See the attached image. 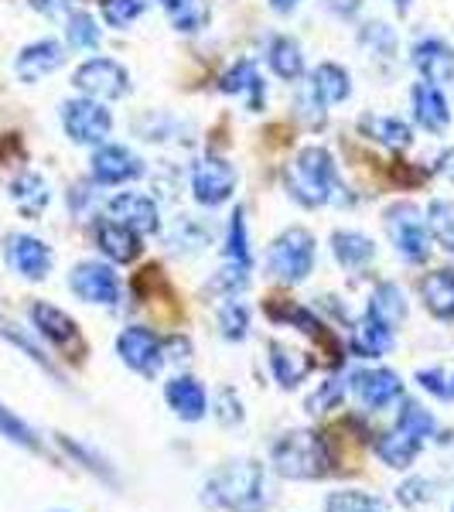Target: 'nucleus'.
<instances>
[{"label":"nucleus","instance_id":"obj_41","mask_svg":"<svg viewBox=\"0 0 454 512\" xmlns=\"http://www.w3.org/2000/svg\"><path fill=\"white\" fill-rule=\"evenodd\" d=\"M168 14H171V21H175L178 31H198L205 24V11L195 4V0H181L175 11H168Z\"/></svg>","mask_w":454,"mask_h":512},{"label":"nucleus","instance_id":"obj_49","mask_svg":"<svg viewBox=\"0 0 454 512\" xmlns=\"http://www.w3.org/2000/svg\"><path fill=\"white\" fill-rule=\"evenodd\" d=\"M297 4H301V0H270V7H274V11H280V14L294 11Z\"/></svg>","mask_w":454,"mask_h":512},{"label":"nucleus","instance_id":"obj_43","mask_svg":"<svg viewBox=\"0 0 454 512\" xmlns=\"http://www.w3.org/2000/svg\"><path fill=\"white\" fill-rule=\"evenodd\" d=\"M417 379H420V386H424L427 393H434V396H444V400H448V396H451L448 376H444L441 369H420V373H417Z\"/></svg>","mask_w":454,"mask_h":512},{"label":"nucleus","instance_id":"obj_33","mask_svg":"<svg viewBox=\"0 0 454 512\" xmlns=\"http://www.w3.org/2000/svg\"><path fill=\"white\" fill-rule=\"evenodd\" d=\"M396 431L407 434V437H414L417 444H424L427 437L434 434V417L427 414V410L420 407V403H403L400 417H396Z\"/></svg>","mask_w":454,"mask_h":512},{"label":"nucleus","instance_id":"obj_5","mask_svg":"<svg viewBox=\"0 0 454 512\" xmlns=\"http://www.w3.org/2000/svg\"><path fill=\"white\" fill-rule=\"evenodd\" d=\"M270 270L287 280V284H297V280H304L311 274V267H315V236L308 233V229H287L284 236L274 239V246H270Z\"/></svg>","mask_w":454,"mask_h":512},{"label":"nucleus","instance_id":"obj_27","mask_svg":"<svg viewBox=\"0 0 454 512\" xmlns=\"http://www.w3.org/2000/svg\"><path fill=\"white\" fill-rule=\"evenodd\" d=\"M11 198H14V205H18L24 216L35 219V216H41V212H45V205H48V185L41 181V175L28 171V175L14 178Z\"/></svg>","mask_w":454,"mask_h":512},{"label":"nucleus","instance_id":"obj_6","mask_svg":"<svg viewBox=\"0 0 454 512\" xmlns=\"http://www.w3.org/2000/svg\"><path fill=\"white\" fill-rule=\"evenodd\" d=\"M62 127L76 144H103L110 137V113L99 106V99H72L62 106Z\"/></svg>","mask_w":454,"mask_h":512},{"label":"nucleus","instance_id":"obj_16","mask_svg":"<svg viewBox=\"0 0 454 512\" xmlns=\"http://www.w3.org/2000/svg\"><path fill=\"white\" fill-rule=\"evenodd\" d=\"M356 396L366 403L369 410H383L390 407L396 396L403 393L400 376L390 373V369H366V373H356Z\"/></svg>","mask_w":454,"mask_h":512},{"label":"nucleus","instance_id":"obj_13","mask_svg":"<svg viewBox=\"0 0 454 512\" xmlns=\"http://www.w3.org/2000/svg\"><path fill=\"white\" fill-rule=\"evenodd\" d=\"M140 175H144V164L127 147L106 144L93 154V178L99 185H123V181H134Z\"/></svg>","mask_w":454,"mask_h":512},{"label":"nucleus","instance_id":"obj_35","mask_svg":"<svg viewBox=\"0 0 454 512\" xmlns=\"http://www.w3.org/2000/svg\"><path fill=\"white\" fill-rule=\"evenodd\" d=\"M325 509L328 512H386L383 502L366 492H332L325 502Z\"/></svg>","mask_w":454,"mask_h":512},{"label":"nucleus","instance_id":"obj_20","mask_svg":"<svg viewBox=\"0 0 454 512\" xmlns=\"http://www.w3.org/2000/svg\"><path fill=\"white\" fill-rule=\"evenodd\" d=\"M31 321H35V328L41 335L48 338V342H55L59 349H65V345H72L79 338L76 332V321H72L65 311H59L55 304H45V301H38V304H31Z\"/></svg>","mask_w":454,"mask_h":512},{"label":"nucleus","instance_id":"obj_39","mask_svg":"<svg viewBox=\"0 0 454 512\" xmlns=\"http://www.w3.org/2000/svg\"><path fill=\"white\" fill-rule=\"evenodd\" d=\"M226 256L233 263H250V246H246V219L243 212H233L229 219V239H226Z\"/></svg>","mask_w":454,"mask_h":512},{"label":"nucleus","instance_id":"obj_28","mask_svg":"<svg viewBox=\"0 0 454 512\" xmlns=\"http://www.w3.org/2000/svg\"><path fill=\"white\" fill-rule=\"evenodd\" d=\"M332 250H335V260L342 263V267L359 270L376 256V243L362 233H335Z\"/></svg>","mask_w":454,"mask_h":512},{"label":"nucleus","instance_id":"obj_29","mask_svg":"<svg viewBox=\"0 0 454 512\" xmlns=\"http://www.w3.org/2000/svg\"><path fill=\"white\" fill-rule=\"evenodd\" d=\"M369 315L379 318L383 325L396 328L403 318H407V297L396 284H379L373 291V301H369Z\"/></svg>","mask_w":454,"mask_h":512},{"label":"nucleus","instance_id":"obj_50","mask_svg":"<svg viewBox=\"0 0 454 512\" xmlns=\"http://www.w3.org/2000/svg\"><path fill=\"white\" fill-rule=\"evenodd\" d=\"M393 4H396V11H407V7H410V0H393Z\"/></svg>","mask_w":454,"mask_h":512},{"label":"nucleus","instance_id":"obj_7","mask_svg":"<svg viewBox=\"0 0 454 512\" xmlns=\"http://www.w3.org/2000/svg\"><path fill=\"white\" fill-rule=\"evenodd\" d=\"M236 188V168L229 161L222 158H202L192 168V192H195V202L198 205H209V209H216V205L229 202V195H233Z\"/></svg>","mask_w":454,"mask_h":512},{"label":"nucleus","instance_id":"obj_18","mask_svg":"<svg viewBox=\"0 0 454 512\" xmlns=\"http://www.w3.org/2000/svg\"><path fill=\"white\" fill-rule=\"evenodd\" d=\"M414 117L420 127L434 130V134H441V130L451 123L448 99H444L441 89L431 86V82H417L414 86Z\"/></svg>","mask_w":454,"mask_h":512},{"label":"nucleus","instance_id":"obj_17","mask_svg":"<svg viewBox=\"0 0 454 512\" xmlns=\"http://www.w3.org/2000/svg\"><path fill=\"white\" fill-rule=\"evenodd\" d=\"M96 243L99 250H103L110 260L117 263H130L140 256V236L134 233V229H127L123 222L117 219H103L96 226Z\"/></svg>","mask_w":454,"mask_h":512},{"label":"nucleus","instance_id":"obj_46","mask_svg":"<svg viewBox=\"0 0 454 512\" xmlns=\"http://www.w3.org/2000/svg\"><path fill=\"white\" fill-rule=\"evenodd\" d=\"M31 7L38 14H45V18H59V14L72 11V0H31Z\"/></svg>","mask_w":454,"mask_h":512},{"label":"nucleus","instance_id":"obj_34","mask_svg":"<svg viewBox=\"0 0 454 512\" xmlns=\"http://www.w3.org/2000/svg\"><path fill=\"white\" fill-rule=\"evenodd\" d=\"M65 38H69L72 48H96L99 45V28H96L93 14L72 11L69 24H65Z\"/></svg>","mask_w":454,"mask_h":512},{"label":"nucleus","instance_id":"obj_51","mask_svg":"<svg viewBox=\"0 0 454 512\" xmlns=\"http://www.w3.org/2000/svg\"><path fill=\"white\" fill-rule=\"evenodd\" d=\"M161 4H164V7H168V11H175V7L181 4V0H161Z\"/></svg>","mask_w":454,"mask_h":512},{"label":"nucleus","instance_id":"obj_36","mask_svg":"<svg viewBox=\"0 0 454 512\" xmlns=\"http://www.w3.org/2000/svg\"><path fill=\"white\" fill-rule=\"evenodd\" d=\"M250 284V263H233L229 260V267H222L216 277H212L209 291L212 294H236L243 291V287Z\"/></svg>","mask_w":454,"mask_h":512},{"label":"nucleus","instance_id":"obj_3","mask_svg":"<svg viewBox=\"0 0 454 512\" xmlns=\"http://www.w3.org/2000/svg\"><path fill=\"white\" fill-rule=\"evenodd\" d=\"M274 468L284 478H325L332 454L325 437L315 431H291L274 444Z\"/></svg>","mask_w":454,"mask_h":512},{"label":"nucleus","instance_id":"obj_48","mask_svg":"<svg viewBox=\"0 0 454 512\" xmlns=\"http://www.w3.org/2000/svg\"><path fill=\"white\" fill-rule=\"evenodd\" d=\"M437 171H441L444 178L454 181V151H444L441 154V161H437Z\"/></svg>","mask_w":454,"mask_h":512},{"label":"nucleus","instance_id":"obj_10","mask_svg":"<svg viewBox=\"0 0 454 512\" xmlns=\"http://www.w3.org/2000/svg\"><path fill=\"white\" fill-rule=\"evenodd\" d=\"M117 352H120V359L127 362L130 369H137V373H144V376H154L161 369V362H164L161 338L154 335L151 328H140V325L120 332Z\"/></svg>","mask_w":454,"mask_h":512},{"label":"nucleus","instance_id":"obj_2","mask_svg":"<svg viewBox=\"0 0 454 512\" xmlns=\"http://www.w3.org/2000/svg\"><path fill=\"white\" fill-rule=\"evenodd\" d=\"M205 492L216 506L229 512H263L270 502L267 475L257 461H233V465L219 468Z\"/></svg>","mask_w":454,"mask_h":512},{"label":"nucleus","instance_id":"obj_19","mask_svg":"<svg viewBox=\"0 0 454 512\" xmlns=\"http://www.w3.org/2000/svg\"><path fill=\"white\" fill-rule=\"evenodd\" d=\"M164 396H168L171 410H175L181 420H202L205 417V407H209L202 383H198V379H192V376H175L168 383V390H164Z\"/></svg>","mask_w":454,"mask_h":512},{"label":"nucleus","instance_id":"obj_37","mask_svg":"<svg viewBox=\"0 0 454 512\" xmlns=\"http://www.w3.org/2000/svg\"><path fill=\"white\" fill-rule=\"evenodd\" d=\"M219 328H222V335H226L229 342H243L246 328H250V311H246L239 301H229L226 308H222V315H219Z\"/></svg>","mask_w":454,"mask_h":512},{"label":"nucleus","instance_id":"obj_44","mask_svg":"<svg viewBox=\"0 0 454 512\" xmlns=\"http://www.w3.org/2000/svg\"><path fill=\"white\" fill-rule=\"evenodd\" d=\"M243 420V407H239L236 393L233 390H222L219 393V424H239Z\"/></svg>","mask_w":454,"mask_h":512},{"label":"nucleus","instance_id":"obj_9","mask_svg":"<svg viewBox=\"0 0 454 512\" xmlns=\"http://www.w3.org/2000/svg\"><path fill=\"white\" fill-rule=\"evenodd\" d=\"M69 287L72 294L82 297L86 304H117L120 301V277L113 274L106 263H96V260H86L72 270L69 277Z\"/></svg>","mask_w":454,"mask_h":512},{"label":"nucleus","instance_id":"obj_32","mask_svg":"<svg viewBox=\"0 0 454 512\" xmlns=\"http://www.w3.org/2000/svg\"><path fill=\"white\" fill-rule=\"evenodd\" d=\"M427 229H431V236L454 256V202L437 198V202L427 205Z\"/></svg>","mask_w":454,"mask_h":512},{"label":"nucleus","instance_id":"obj_45","mask_svg":"<svg viewBox=\"0 0 454 512\" xmlns=\"http://www.w3.org/2000/svg\"><path fill=\"white\" fill-rule=\"evenodd\" d=\"M0 335H4V338H11L14 345H21V349L28 352L31 359H35V362H41V366H48V359H45V355H41V352L35 349V345L28 342V338H24V335L18 332V325H11V321H4V318H0Z\"/></svg>","mask_w":454,"mask_h":512},{"label":"nucleus","instance_id":"obj_52","mask_svg":"<svg viewBox=\"0 0 454 512\" xmlns=\"http://www.w3.org/2000/svg\"><path fill=\"white\" fill-rule=\"evenodd\" d=\"M451 396H454V379H451Z\"/></svg>","mask_w":454,"mask_h":512},{"label":"nucleus","instance_id":"obj_8","mask_svg":"<svg viewBox=\"0 0 454 512\" xmlns=\"http://www.w3.org/2000/svg\"><path fill=\"white\" fill-rule=\"evenodd\" d=\"M72 82H76L89 99H120L127 93L130 76H127V69L113 59H89L76 69V79Z\"/></svg>","mask_w":454,"mask_h":512},{"label":"nucleus","instance_id":"obj_21","mask_svg":"<svg viewBox=\"0 0 454 512\" xmlns=\"http://www.w3.org/2000/svg\"><path fill=\"white\" fill-rule=\"evenodd\" d=\"M270 369H274L277 383L291 390V386H297L304 376L311 373V369H315V362H311V355L297 352V349H291V345L270 342Z\"/></svg>","mask_w":454,"mask_h":512},{"label":"nucleus","instance_id":"obj_24","mask_svg":"<svg viewBox=\"0 0 454 512\" xmlns=\"http://www.w3.org/2000/svg\"><path fill=\"white\" fill-rule=\"evenodd\" d=\"M420 294H424V304L431 308V315L454 321V274L451 270H434V274H427L424 284H420Z\"/></svg>","mask_w":454,"mask_h":512},{"label":"nucleus","instance_id":"obj_12","mask_svg":"<svg viewBox=\"0 0 454 512\" xmlns=\"http://www.w3.org/2000/svg\"><path fill=\"white\" fill-rule=\"evenodd\" d=\"M110 219L123 222L127 229H134L137 236H147V233H158V205L154 198L147 195H137V192H120L110 198Z\"/></svg>","mask_w":454,"mask_h":512},{"label":"nucleus","instance_id":"obj_26","mask_svg":"<svg viewBox=\"0 0 454 512\" xmlns=\"http://www.w3.org/2000/svg\"><path fill=\"white\" fill-rule=\"evenodd\" d=\"M222 93H236V96H250V110H260L263 103V79L257 72V65H253L250 59L236 62L233 69L222 76Z\"/></svg>","mask_w":454,"mask_h":512},{"label":"nucleus","instance_id":"obj_11","mask_svg":"<svg viewBox=\"0 0 454 512\" xmlns=\"http://www.w3.org/2000/svg\"><path fill=\"white\" fill-rule=\"evenodd\" d=\"M4 256L11 263V270H18L28 280H45L48 270H52V250L35 236H24V233L7 236Z\"/></svg>","mask_w":454,"mask_h":512},{"label":"nucleus","instance_id":"obj_38","mask_svg":"<svg viewBox=\"0 0 454 512\" xmlns=\"http://www.w3.org/2000/svg\"><path fill=\"white\" fill-rule=\"evenodd\" d=\"M144 14V0H103V18L110 28H127Z\"/></svg>","mask_w":454,"mask_h":512},{"label":"nucleus","instance_id":"obj_23","mask_svg":"<svg viewBox=\"0 0 454 512\" xmlns=\"http://www.w3.org/2000/svg\"><path fill=\"white\" fill-rule=\"evenodd\" d=\"M311 93H315L321 103H342V99L352 96L349 72L335 62H321L318 69L311 72Z\"/></svg>","mask_w":454,"mask_h":512},{"label":"nucleus","instance_id":"obj_40","mask_svg":"<svg viewBox=\"0 0 454 512\" xmlns=\"http://www.w3.org/2000/svg\"><path fill=\"white\" fill-rule=\"evenodd\" d=\"M0 434H7L11 441L24 444V448H35L38 451V437L31 434V427L24 424V420L14 417L11 410H4V407H0Z\"/></svg>","mask_w":454,"mask_h":512},{"label":"nucleus","instance_id":"obj_15","mask_svg":"<svg viewBox=\"0 0 454 512\" xmlns=\"http://www.w3.org/2000/svg\"><path fill=\"white\" fill-rule=\"evenodd\" d=\"M62 62H65L62 45H59V41H52V38H45V41H35V45L21 48L18 62H14V72H18L21 82H38V79L52 76Z\"/></svg>","mask_w":454,"mask_h":512},{"label":"nucleus","instance_id":"obj_14","mask_svg":"<svg viewBox=\"0 0 454 512\" xmlns=\"http://www.w3.org/2000/svg\"><path fill=\"white\" fill-rule=\"evenodd\" d=\"M414 65L431 86H448L454 82V52L441 38H424L414 45Z\"/></svg>","mask_w":454,"mask_h":512},{"label":"nucleus","instance_id":"obj_31","mask_svg":"<svg viewBox=\"0 0 454 512\" xmlns=\"http://www.w3.org/2000/svg\"><path fill=\"white\" fill-rule=\"evenodd\" d=\"M376 451H379V458H383L390 468H410V465H414V458H417V451H420V444L414 441V437L393 431V434L379 437Z\"/></svg>","mask_w":454,"mask_h":512},{"label":"nucleus","instance_id":"obj_25","mask_svg":"<svg viewBox=\"0 0 454 512\" xmlns=\"http://www.w3.org/2000/svg\"><path fill=\"white\" fill-rule=\"evenodd\" d=\"M359 130L369 140H376V144L393 147V151H407V147L414 144V134H410V127L403 120H396V117H362Z\"/></svg>","mask_w":454,"mask_h":512},{"label":"nucleus","instance_id":"obj_4","mask_svg":"<svg viewBox=\"0 0 454 512\" xmlns=\"http://www.w3.org/2000/svg\"><path fill=\"white\" fill-rule=\"evenodd\" d=\"M386 233H390L396 253H403L410 263L427 260V253H431V229H427L424 212L414 202H400L386 212Z\"/></svg>","mask_w":454,"mask_h":512},{"label":"nucleus","instance_id":"obj_47","mask_svg":"<svg viewBox=\"0 0 454 512\" xmlns=\"http://www.w3.org/2000/svg\"><path fill=\"white\" fill-rule=\"evenodd\" d=\"M328 11H335L338 18H352L359 11V0H325Z\"/></svg>","mask_w":454,"mask_h":512},{"label":"nucleus","instance_id":"obj_22","mask_svg":"<svg viewBox=\"0 0 454 512\" xmlns=\"http://www.w3.org/2000/svg\"><path fill=\"white\" fill-rule=\"evenodd\" d=\"M390 345H393V328L383 325L373 315H366L352 328V352L362 355V359H376V355L390 352Z\"/></svg>","mask_w":454,"mask_h":512},{"label":"nucleus","instance_id":"obj_30","mask_svg":"<svg viewBox=\"0 0 454 512\" xmlns=\"http://www.w3.org/2000/svg\"><path fill=\"white\" fill-rule=\"evenodd\" d=\"M270 69H274L280 79L294 82L304 72L301 45L291 41V38H274V45H270Z\"/></svg>","mask_w":454,"mask_h":512},{"label":"nucleus","instance_id":"obj_42","mask_svg":"<svg viewBox=\"0 0 454 512\" xmlns=\"http://www.w3.org/2000/svg\"><path fill=\"white\" fill-rule=\"evenodd\" d=\"M345 393V386L338 383V379H332V383H325L321 386V393H315L308 400V407H311V414H321V410H328V407H335L338 403V396Z\"/></svg>","mask_w":454,"mask_h":512},{"label":"nucleus","instance_id":"obj_1","mask_svg":"<svg viewBox=\"0 0 454 512\" xmlns=\"http://www.w3.org/2000/svg\"><path fill=\"white\" fill-rule=\"evenodd\" d=\"M287 188L301 205L318 209L328 202H342V181H338L335 161L325 147H304L287 168Z\"/></svg>","mask_w":454,"mask_h":512}]
</instances>
